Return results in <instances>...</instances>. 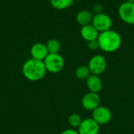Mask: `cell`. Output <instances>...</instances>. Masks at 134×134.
I'll return each instance as SVG.
<instances>
[{"label":"cell","mask_w":134,"mask_h":134,"mask_svg":"<svg viewBox=\"0 0 134 134\" xmlns=\"http://www.w3.org/2000/svg\"><path fill=\"white\" fill-rule=\"evenodd\" d=\"M79 134H98L100 132V125L92 118L82 119L78 128Z\"/></svg>","instance_id":"9"},{"label":"cell","mask_w":134,"mask_h":134,"mask_svg":"<svg viewBox=\"0 0 134 134\" xmlns=\"http://www.w3.org/2000/svg\"><path fill=\"white\" fill-rule=\"evenodd\" d=\"M99 34V31L94 27V26L92 24L82 26L80 30L81 37L86 42L97 39Z\"/></svg>","instance_id":"11"},{"label":"cell","mask_w":134,"mask_h":134,"mask_svg":"<svg viewBox=\"0 0 134 134\" xmlns=\"http://www.w3.org/2000/svg\"><path fill=\"white\" fill-rule=\"evenodd\" d=\"M92 24L99 31V33L111 29L112 20L111 16L104 13H97L93 15Z\"/></svg>","instance_id":"4"},{"label":"cell","mask_w":134,"mask_h":134,"mask_svg":"<svg viewBox=\"0 0 134 134\" xmlns=\"http://www.w3.org/2000/svg\"><path fill=\"white\" fill-rule=\"evenodd\" d=\"M75 1H82V0H75Z\"/></svg>","instance_id":"21"},{"label":"cell","mask_w":134,"mask_h":134,"mask_svg":"<svg viewBox=\"0 0 134 134\" xmlns=\"http://www.w3.org/2000/svg\"><path fill=\"white\" fill-rule=\"evenodd\" d=\"M100 97L98 93L89 92L82 99V106L86 111H93L100 106Z\"/></svg>","instance_id":"8"},{"label":"cell","mask_w":134,"mask_h":134,"mask_svg":"<svg viewBox=\"0 0 134 134\" xmlns=\"http://www.w3.org/2000/svg\"><path fill=\"white\" fill-rule=\"evenodd\" d=\"M88 67L91 74L100 75L103 74L107 68V60L104 56L97 54L90 60Z\"/></svg>","instance_id":"6"},{"label":"cell","mask_w":134,"mask_h":134,"mask_svg":"<svg viewBox=\"0 0 134 134\" xmlns=\"http://www.w3.org/2000/svg\"><path fill=\"white\" fill-rule=\"evenodd\" d=\"M43 62L46 71L53 74L60 72L65 64L64 59L59 53H49Z\"/></svg>","instance_id":"3"},{"label":"cell","mask_w":134,"mask_h":134,"mask_svg":"<svg viewBox=\"0 0 134 134\" xmlns=\"http://www.w3.org/2000/svg\"><path fill=\"white\" fill-rule=\"evenodd\" d=\"M86 86L90 92L98 93L103 87V82L99 75L91 74L86 79Z\"/></svg>","instance_id":"12"},{"label":"cell","mask_w":134,"mask_h":134,"mask_svg":"<svg viewBox=\"0 0 134 134\" xmlns=\"http://www.w3.org/2000/svg\"><path fill=\"white\" fill-rule=\"evenodd\" d=\"M97 41L100 49L105 53H114L122 45V37L117 31L111 29L100 33Z\"/></svg>","instance_id":"1"},{"label":"cell","mask_w":134,"mask_h":134,"mask_svg":"<svg viewBox=\"0 0 134 134\" xmlns=\"http://www.w3.org/2000/svg\"><path fill=\"white\" fill-rule=\"evenodd\" d=\"M46 71L44 62L33 58L27 60L22 67L24 76L27 80L32 82L41 80L46 75Z\"/></svg>","instance_id":"2"},{"label":"cell","mask_w":134,"mask_h":134,"mask_svg":"<svg viewBox=\"0 0 134 134\" xmlns=\"http://www.w3.org/2000/svg\"><path fill=\"white\" fill-rule=\"evenodd\" d=\"M46 46L49 53H59L61 48L60 42L56 38L49 39L46 44Z\"/></svg>","instance_id":"16"},{"label":"cell","mask_w":134,"mask_h":134,"mask_svg":"<svg viewBox=\"0 0 134 134\" xmlns=\"http://www.w3.org/2000/svg\"><path fill=\"white\" fill-rule=\"evenodd\" d=\"M119 18L126 24H134V2L129 1L122 3L118 10Z\"/></svg>","instance_id":"5"},{"label":"cell","mask_w":134,"mask_h":134,"mask_svg":"<svg viewBox=\"0 0 134 134\" xmlns=\"http://www.w3.org/2000/svg\"><path fill=\"white\" fill-rule=\"evenodd\" d=\"M93 18V13L90 10H87V9L79 11L77 13L76 17H75L77 23L80 24L82 27L92 24Z\"/></svg>","instance_id":"13"},{"label":"cell","mask_w":134,"mask_h":134,"mask_svg":"<svg viewBox=\"0 0 134 134\" xmlns=\"http://www.w3.org/2000/svg\"><path fill=\"white\" fill-rule=\"evenodd\" d=\"M82 121V118L78 114H71L68 118V122L69 126L72 127V129H76V128L78 129Z\"/></svg>","instance_id":"17"},{"label":"cell","mask_w":134,"mask_h":134,"mask_svg":"<svg viewBox=\"0 0 134 134\" xmlns=\"http://www.w3.org/2000/svg\"><path fill=\"white\" fill-rule=\"evenodd\" d=\"M31 55L33 59L38 60H44L46 57L48 56L49 52L46 48V46L43 43H35L31 48Z\"/></svg>","instance_id":"10"},{"label":"cell","mask_w":134,"mask_h":134,"mask_svg":"<svg viewBox=\"0 0 134 134\" xmlns=\"http://www.w3.org/2000/svg\"><path fill=\"white\" fill-rule=\"evenodd\" d=\"M112 114L110 109L105 106H99L93 111L92 119L97 122L100 126L106 125L111 120Z\"/></svg>","instance_id":"7"},{"label":"cell","mask_w":134,"mask_h":134,"mask_svg":"<svg viewBox=\"0 0 134 134\" xmlns=\"http://www.w3.org/2000/svg\"><path fill=\"white\" fill-rule=\"evenodd\" d=\"M75 77L78 79H80V80H86L87 78L91 75V72H90V68H89L88 66L81 65V66L78 67L75 69Z\"/></svg>","instance_id":"14"},{"label":"cell","mask_w":134,"mask_h":134,"mask_svg":"<svg viewBox=\"0 0 134 134\" xmlns=\"http://www.w3.org/2000/svg\"><path fill=\"white\" fill-rule=\"evenodd\" d=\"M51 5L58 10H62L71 6L75 0H49Z\"/></svg>","instance_id":"15"},{"label":"cell","mask_w":134,"mask_h":134,"mask_svg":"<svg viewBox=\"0 0 134 134\" xmlns=\"http://www.w3.org/2000/svg\"><path fill=\"white\" fill-rule=\"evenodd\" d=\"M60 134H79L78 130H75V129H68L65 130L64 131H63Z\"/></svg>","instance_id":"20"},{"label":"cell","mask_w":134,"mask_h":134,"mask_svg":"<svg viewBox=\"0 0 134 134\" xmlns=\"http://www.w3.org/2000/svg\"><path fill=\"white\" fill-rule=\"evenodd\" d=\"M87 46L90 50H97V49H100V46H99V42H98L97 39L87 42Z\"/></svg>","instance_id":"18"},{"label":"cell","mask_w":134,"mask_h":134,"mask_svg":"<svg viewBox=\"0 0 134 134\" xmlns=\"http://www.w3.org/2000/svg\"><path fill=\"white\" fill-rule=\"evenodd\" d=\"M93 12L97 14V13H103V6L100 3H95L93 6Z\"/></svg>","instance_id":"19"}]
</instances>
